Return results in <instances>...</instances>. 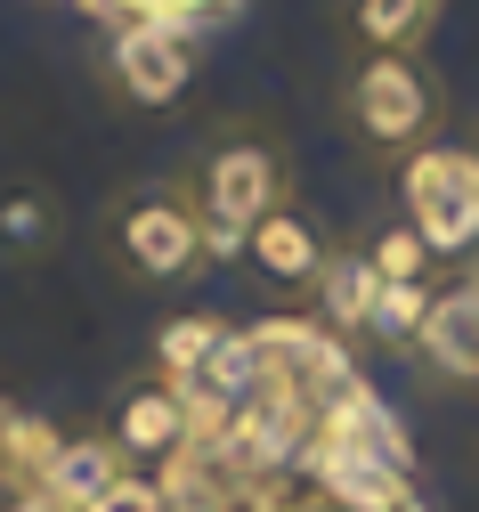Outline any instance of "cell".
<instances>
[{
  "label": "cell",
  "instance_id": "cell-7",
  "mask_svg": "<svg viewBox=\"0 0 479 512\" xmlns=\"http://www.w3.org/2000/svg\"><path fill=\"white\" fill-rule=\"evenodd\" d=\"M122 472H130V464L114 456V439H106V431H90V439H57L49 472L33 480V504H41V512H82V504L106 496Z\"/></svg>",
  "mask_w": 479,
  "mask_h": 512
},
{
  "label": "cell",
  "instance_id": "cell-2",
  "mask_svg": "<svg viewBox=\"0 0 479 512\" xmlns=\"http://www.w3.org/2000/svg\"><path fill=\"white\" fill-rule=\"evenodd\" d=\"M106 261L130 285H187L212 252H203V212L187 179H139L106 204Z\"/></svg>",
  "mask_w": 479,
  "mask_h": 512
},
{
  "label": "cell",
  "instance_id": "cell-12",
  "mask_svg": "<svg viewBox=\"0 0 479 512\" xmlns=\"http://www.w3.org/2000/svg\"><path fill=\"white\" fill-rule=\"evenodd\" d=\"M228 334H236L228 317H203V309L171 317V326L155 334V374H163V382H195L203 366H212V350H220Z\"/></svg>",
  "mask_w": 479,
  "mask_h": 512
},
{
  "label": "cell",
  "instance_id": "cell-13",
  "mask_svg": "<svg viewBox=\"0 0 479 512\" xmlns=\"http://www.w3.org/2000/svg\"><path fill=\"white\" fill-rule=\"evenodd\" d=\"M431 9H439V0H350V33L366 49H406L431 25Z\"/></svg>",
  "mask_w": 479,
  "mask_h": 512
},
{
  "label": "cell",
  "instance_id": "cell-8",
  "mask_svg": "<svg viewBox=\"0 0 479 512\" xmlns=\"http://www.w3.org/2000/svg\"><path fill=\"white\" fill-rule=\"evenodd\" d=\"M423 366L447 374V382H479V285H447L431 293V317H423V334H415Z\"/></svg>",
  "mask_w": 479,
  "mask_h": 512
},
{
  "label": "cell",
  "instance_id": "cell-5",
  "mask_svg": "<svg viewBox=\"0 0 479 512\" xmlns=\"http://www.w3.org/2000/svg\"><path fill=\"white\" fill-rule=\"evenodd\" d=\"M106 439H114V456L122 464H171L179 447L195 439V415H187V391L163 374H130L122 391H114V415H106Z\"/></svg>",
  "mask_w": 479,
  "mask_h": 512
},
{
  "label": "cell",
  "instance_id": "cell-10",
  "mask_svg": "<svg viewBox=\"0 0 479 512\" xmlns=\"http://www.w3.org/2000/svg\"><path fill=\"white\" fill-rule=\"evenodd\" d=\"M309 293H317V309H325L333 334H366V326H374V301H382V277H374V261H366V244H333Z\"/></svg>",
  "mask_w": 479,
  "mask_h": 512
},
{
  "label": "cell",
  "instance_id": "cell-15",
  "mask_svg": "<svg viewBox=\"0 0 479 512\" xmlns=\"http://www.w3.org/2000/svg\"><path fill=\"white\" fill-rule=\"evenodd\" d=\"M423 317H431V285H382V301H374V342H406L415 350V334H423Z\"/></svg>",
  "mask_w": 479,
  "mask_h": 512
},
{
  "label": "cell",
  "instance_id": "cell-11",
  "mask_svg": "<svg viewBox=\"0 0 479 512\" xmlns=\"http://www.w3.org/2000/svg\"><path fill=\"white\" fill-rule=\"evenodd\" d=\"M57 236H65V212L49 187H33V179L0 187V252L9 261H41V252H57Z\"/></svg>",
  "mask_w": 479,
  "mask_h": 512
},
{
  "label": "cell",
  "instance_id": "cell-6",
  "mask_svg": "<svg viewBox=\"0 0 479 512\" xmlns=\"http://www.w3.org/2000/svg\"><path fill=\"white\" fill-rule=\"evenodd\" d=\"M106 82H114V98H130V106H171V98L195 82V49H187V33L114 25V41H106Z\"/></svg>",
  "mask_w": 479,
  "mask_h": 512
},
{
  "label": "cell",
  "instance_id": "cell-1",
  "mask_svg": "<svg viewBox=\"0 0 479 512\" xmlns=\"http://www.w3.org/2000/svg\"><path fill=\"white\" fill-rule=\"evenodd\" d=\"M187 196L203 212V252H212V261H236L244 236L268 212L293 204V163H285V147L268 131H244V122H236V131H220L212 147L187 163Z\"/></svg>",
  "mask_w": 479,
  "mask_h": 512
},
{
  "label": "cell",
  "instance_id": "cell-17",
  "mask_svg": "<svg viewBox=\"0 0 479 512\" xmlns=\"http://www.w3.org/2000/svg\"><path fill=\"white\" fill-rule=\"evenodd\" d=\"M471 285H479V252H471Z\"/></svg>",
  "mask_w": 479,
  "mask_h": 512
},
{
  "label": "cell",
  "instance_id": "cell-4",
  "mask_svg": "<svg viewBox=\"0 0 479 512\" xmlns=\"http://www.w3.org/2000/svg\"><path fill=\"white\" fill-rule=\"evenodd\" d=\"M398 212L431 244V261H463L479 252V147H415L398 163Z\"/></svg>",
  "mask_w": 479,
  "mask_h": 512
},
{
  "label": "cell",
  "instance_id": "cell-16",
  "mask_svg": "<svg viewBox=\"0 0 479 512\" xmlns=\"http://www.w3.org/2000/svg\"><path fill=\"white\" fill-rule=\"evenodd\" d=\"M82 512H171V496L155 488V472H122L106 496H90Z\"/></svg>",
  "mask_w": 479,
  "mask_h": 512
},
{
  "label": "cell",
  "instance_id": "cell-9",
  "mask_svg": "<svg viewBox=\"0 0 479 512\" xmlns=\"http://www.w3.org/2000/svg\"><path fill=\"white\" fill-rule=\"evenodd\" d=\"M325 236H317V220L301 212V204H285V212H268L252 236H244V261L268 277V285H317V269H325Z\"/></svg>",
  "mask_w": 479,
  "mask_h": 512
},
{
  "label": "cell",
  "instance_id": "cell-14",
  "mask_svg": "<svg viewBox=\"0 0 479 512\" xmlns=\"http://www.w3.org/2000/svg\"><path fill=\"white\" fill-rule=\"evenodd\" d=\"M366 261H374L382 285H431V244L406 228V220H390V228L366 236Z\"/></svg>",
  "mask_w": 479,
  "mask_h": 512
},
{
  "label": "cell",
  "instance_id": "cell-3",
  "mask_svg": "<svg viewBox=\"0 0 479 512\" xmlns=\"http://www.w3.org/2000/svg\"><path fill=\"white\" fill-rule=\"evenodd\" d=\"M341 114L374 155H415L439 131V82L423 74L415 49H366L341 82Z\"/></svg>",
  "mask_w": 479,
  "mask_h": 512
}]
</instances>
